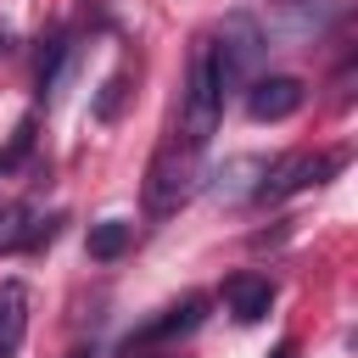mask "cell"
<instances>
[{"instance_id":"obj_13","label":"cell","mask_w":358,"mask_h":358,"mask_svg":"<svg viewBox=\"0 0 358 358\" xmlns=\"http://www.w3.org/2000/svg\"><path fill=\"white\" fill-rule=\"evenodd\" d=\"M34 134H39V123H34V117H22V123H17V134H11V145L0 151V173H6V168H17V162L34 151Z\"/></svg>"},{"instance_id":"obj_16","label":"cell","mask_w":358,"mask_h":358,"mask_svg":"<svg viewBox=\"0 0 358 358\" xmlns=\"http://www.w3.org/2000/svg\"><path fill=\"white\" fill-rule=\"evenodd\" d=\"M129 358H151V352H145V347H140V352H129Z\"/></svg>"},{"instance_id":"obj_9","label":"cell","mask_w":358,"mask_h":358,"mask_svg":"<svg viewBox=\"0 0 358 358\" xmlns=\"http://www.w3.org/2000/svg\"><path fill=\"white\" fill-rule=\"evenodd\" d=\"M90 257L95 263H117L129 246H134V224L129 218H101V224H90Z\"/></svg>"},{"instance_id":"obj_5","label":"cell","mask_w":358,"mask_h":358,"mask_svg":"<svg viewBox=\"0 0 358 358\" xmlns=\"http://www.w3.org/2000/svg\"><path fill=\"white\" fill-rule=\"evenodd\" d=\"M207 291H185L179 302H168L157 319H145L134 336H129V352H140V347H168V341H179V336H190L201 319H207Z\"/></svg>"},{"instance_id":"obj_12","label":"cell","mask_w":358,"mask_h":358,"mask_svg":"<svg viewBox=\"0 0 358 358\" xmlns=\"http://www.w3.org/2000/svg\"><path fill=\"white\" fill-rule=\"evenodd\" d=\"M28 229V207L22 201H0V252H17Z\"/></svg>"},{"instance_id":"obj_11","label":"cell","mask_w":358,"mask_h":358,"mask_svg":"<svg viewBox=\"0 0 358 358\" xmlns=\"http://www.w3.org/2000/svg\"><path fill=\"white\" fill-rule=\"evenodd\" d=\"M123 101H129V67H117V73H112V78L101 84V95H95V106H90V112H95L101 123H117Z\"/></svg>"},{"instance_id":"obj_10","label":"cell","mask_w":358,"mask_h":358,"mask_svg":"<svg viewBox=\"0 0 358 358\" xmlns=\"http://www.w3.org/2000/svg\"><path fill=\"white\" fill-rule=\"evenodd\" d=\"M274 11H280L296 34H313V28L336 22V17L347 11V0H274Z\"/></svg>"},{"instance_id":"obj_4","label":"cell","mask_w":358,"mask_h":358,"mask_svg":"<svg viewBox=\"0 0 358 358\" xmlns=\"http://www.w3.org/2000/svg\"><path fill=\"white\" fill-rule=\"evenodd\" d=\"M341 168H347V151H285V157L257 179L252 201H257V207L291 201V196H302V190L324 185V179H330V173H341Z\"/></svg>"},{"instance_id":"obj_1","label":"cell","mask_w":358,"mask_h":358,"mask_svg":"<svg viewBox=\"0 0 358 358\" xmlns=\"http://www.w3.org/2000/svg\"><path fill=\"white\" fill-rule=\"evenodd\" d=\"M263 50H268V39H263V28L246 17V11H229L218 28H213V39H207V56H213V73H218V90L229 95L235 84H246L252 73H257V62H263Z\"/></svg>"},{"instance_id":"obj_3","label":"cell","mask_w":358,"mask_h":358,"mask_svg":"<svg viewBox=\"0 0 358 358\" xmlns=\"http://www.w3.org/2000/svg\"><path fill=\"white\" fill-rule=\"evenodd\" d=\"M218 112H224V90H218V73H213V56H207V39L196 45L190 56V78H185V106H179V140L190 151H207L213 129H218Z\"/></svg>"},{"instance_id":"obj_14","label":"cell","mask_w":358,"mask_h":358,"mask_svg":"<svg viewBox=\"0 0 358 358\" xmlns=\"http://www.w3.org/2000/svg\"><path fill=\"white\" fill-rule=\"evenodd\" d=\"M62 224H67L62 213H50V218H39V224H28V229H22V246H17V252H39L45 241H56V229H62Z\"/></svg>"},{"instance_id":"obj_17","label":"cell","mask_w":358,"mask_h":358,"mask_svg":"<svg viewBox=\"0 0 358 358\" xmlns=\"http://www.w3.org/2000/svg\"><path fill=\"white\" fill-rule=\"evenodd\" d=\"M73 358H90V352H73Z\"/></svg>"},{"instance_id":"obj_7","label":"cell","mask_w":358,"mask_h":358,"mask_svg":"<svg viewBox=\"0 0 358 358\" xmlns=\"http://www.w3.org/2000/svg\"><path fill=\"white\" fill-rule=\"evenodd\" d=\"M224 308H229L235 324L268 319V308H274V280H268V274H252V268L229 274V280H224Z\"/></svg>"},{"instance_id":"obj_6","label":"cell","mask_w":358,"mask_h":358,"mask_svg":"<svg viewBox=\"0 0 358 358\" xmlns=\"http://www.w3.org/2000/svg\"><path fill=\"white\" fill-rule=\"evenodd\" d=\"M302 101H308V84L296 73H263L246 84V117L252 123H280V117L302 112Z\"/></svg>"},{"instance_id":"obj_2","label":"cell","mask_w":358,"mask_h":358,"mask_svg":"<svg viewBox=\"0 0 358 358\" xmlns=\"http://www.w3.org/2000/svg\"><path fill=\"white\" fill-rule=\"evenodd\" d=\"M196 179H201V151H190L185 140L157 145V157H151V168H145V190H140V196H145V213H157V218L179 213V207L190 201Z\"/></svg>"},{"instance_id":"obj_15","label":"cell","mask_w":358,"mask_h":358,"mask_svg":"<svg viewBox=\"0 0 358 358\" xmlns=\"http://www.w3.org/2000/svg\"><path fill=\"white\" fill-rule=\"evenodd\" d=\"M274 358H296V341H280V347H274Z\"/></svg>"},{"instance_id":"obj_8","label":"cell","mask_w":358,"mask_h":358,"mask_svg":"<svg viewBox=\"0 0 358 358\" xmlns=\"http://www.w3.org/2000/svg\"><path fill=\"white\" fill-rule=\"evenodd\" d=\"M28 336V285L0 280V358H17Z\"/></svg>"}]
</instances>
